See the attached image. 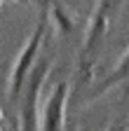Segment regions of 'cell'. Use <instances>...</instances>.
Listing matches in <instances>:
<instances>
[{
	"mask_svg": "<svg viewBox=\"0 0 129 131\" xmlns=\"http://www.w3.org/2000/svg\"><path fill=\"white\" fill-rule=\"evenodd\" d=\"M45 26H47V16L42 14V21L38 24L35 33L31 35L28 45L21 49L17 63H14V68H12V80H9V96H12V98H17L19 91L24 89V82H26V75H28V70H31V63H33V59H35V52H38V47H40Z\"/></svg>",
	"mask_w": 129,
	"mask_h": 131,
	"instance_id": "obj_2",
	"label": "cell"
},
{
	"mask_svg": "<svg viewBox=\"0 0 129 131\" xmlns=\"http://www.w3.org/2000/svg\"><path fill=\"white\" fill-rule=\"evenodd\" d=\"M117 82H127V87H129V49L122 54V59L115 63V68H113V73H110V77L103 82V91L108 89V87H113V84H117Z\"/></svg>",
	"mask_w": 129,
	"mask_h": 131,
	"instance_id": "obj_5",
	"label": "cell"
},
{
	"mask_svg": "<svg viewBox=\"0 0 129 131\" xmlns=\"http://www.w3.org/2000/svg\"><path fill=\"white\" fill-rule=\"evenodd\" d=\"M66 101H68V84L59 82L49 98L45 101V110L40 117L42 131H63V112H66Z\"/></svg>",
	"mask_w": 129,
	"mask_h": 131,
	"instance_id": "obj_4",
	"label": "cell"
},
{
	"mask_svg": "<svg viewBox=\"0 0 129 131\" xmlns=\"http://www.w3.org/2000/svg\"><path fill=\"white\" fill-rule=\"evenodd\" d=\"M122 0H96V7L92 14V21H89V30H87V40H85V59L92 61L94 52L101 47V40L108 30V24L113 19V14L117 12Z\"/></svg>",
	"mask_w": 129,
	"mask_h": 131,
	"instance_id": "obj_1",
	"label": "cell"
},
{
	"mask_svg": "<svg viewBox=\"0 0 129 131\" xmlns=\"http://www.w3.org/2000/svg\"><path fill=\"white\" fill-rule=\"evenodd\" d=\"M47 70H49V63H38L33 68V73H31L28 82H24V84H28V94H26L24 105H21V126H24V131H35L38 129V119H35L38 91H40V84H42Z\"/></svg>",
	"mask_w": 129,
	"mask_h": 131,
	"instance_id": "obj_3",
	"label": "cell"
}]
</instances>
